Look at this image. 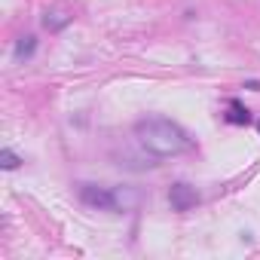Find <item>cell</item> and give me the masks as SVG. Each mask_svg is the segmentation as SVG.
I'll list each match as a JSON object with an SVG mask.
<instances>
[{
    "mask_svg": "<svg viewBox=\"0 0 260 260\" xmlns=\"http://www.w3.org/2000/svg\"><path fill=\"white\" fill-rule=\"evenodd\" d=\"M0 166H4L7 172H13V169H19V166H22V159H19L13 150H0Z\"/></svg>",
    "mask_w": 260,
    "mask_h": 260,
    "instance_id": "cell-8",
    "label": "cell"
},
{
    "mask_svg": "<svg viewBox=\"0 0 260 260\" xmlns=\"http://www.w3.org/2000/svg\"><path fill=\"white\" fill-rule=\"evenodd\" d=\"M223 119H226V122H233V125H248V122H251V110H248L242 101H236V98H233V101L226 104Z\"/></svg>",
    "mask_w": 260,
    "mask_h": 260,
    "instance_id": "cell-5",
    "label": "cell"
},
{
    "mask_svg": "<svg viewBox=\"0 0 260 260\" xmlns=\"http://www.w3.org/2000/svg\"><path fill=\"white\" fill-rule=\"evenodd\" d=\"M34 49H37V37H34V34H25V37H19V40H16V61H25V58H31V55H34Z\"/></svg>",
    "mask_w": 260,
    "mask_h": 260,
    "instance_id": "cell-6",
    "label": "cell"
},
{
    "mask_svg": "<svg viewBox=\"0 0 260 260\" xmlns=\"http://www.w3.org/2000/svg\"><path fill=\"white\" fill-rule=\"evenodd\" d=\"M135 138L153 156H181L193 150V138L166 116H147L135 122Z\"/></svg>",
    "mask_w": 260,
    "mask_h": 260,
    "instance_id": "cell-1",
    "label": "cell"
},
{
    "mask_svg": "<svg viewBox=\"0 0 260 260\" xmlns=\"http://www.w3.org/2000/svg\"><path fill=\"white\" fill-rule=\"evenodd\" d=\"M68 22H71V16H68V13H58V10H52V13L43 16V28H46V31H61Z\"/></svg>",
    "mask_w": 260,
    "mask_h": 260,
    "instance_id": "cell-7",
    "label": "cell"
},
{
    "mask_svg": "<svg viewBox=\"0 0 260 260\" xmlns=\"http://www.w3.org/2000/svg\"><path fill=\"white\" fill-rule=\"evenodd\" d=\"M77 193H80V199H83L86 205L113 211V193H110L107 187H98V184H80V187H77Z\"/></svg>",
    "mask_w": 260,
    "mask_h": 260,
    "instance_id": "cell-3",
    "label": "cell"
},
{
    "mask_svg": "<svg viewBox=\"0 0 260 260\" xmlns=\"http://www.w3.org/2000/svg\"><path fill=\"white\" fill-rule=\"evenodd\" d=\"M169 202H172L175 211H190V208L199 205V193H196V187L178 181V184H172V190H169Z\"/></svg>",
    "mask_w": 260,
    "mask_h": 260,
    "instance_id": "cell-4",
    "label": "cell"
},
{
    "mask_svg": "<svg viewBox=\"0 0 260 260\" xmlns=\"http://www.w3.org/2000/svg\"><path fill=\"white\" fill-rule=\"evenodd\" d=\"M257 128H260V122H257Z\"/></svg>",
    "mask_w": 260,
    "mask_h": 260,
    "instance_id": "cell-10",
    "label": "cell"
},
{
    "mask_svg": "<svg viewBox=\"0 0 260 260\" xmlns=\"http://www.w3.org/2000/svg\"><path fill=\"white\" fill-rule=\"evenodd\" d=\"M245 89H251V92H260V83H257V80H248V83H245Z\"/></svg>",
    "mask_w": 260,
    "mask_h": 260,
    "instance_id": "cell-9",
    "label": "cell"
},
{
    "mask_svg": "<svg viewBox=\"0 0 260 260\" xmlns=\"http://www.w3.org/2000/svg\"><path fill=\"white\" fill-rule=\"evenodd\" d=\"M110 193H113V211H138L144 205V193L138 187L119 184V187H110Z\"/></svg>",
    "mask_w": 260,
    "mask_h": 260,
    "instance_id": "cell-2",
    "label": "cell"
}]
</instances>
